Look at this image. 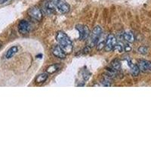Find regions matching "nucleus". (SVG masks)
I'll return each mask as SVG.
<instances>
[{
  "mask_svg": "<svg viewBox=\"0 0 151 151\" xmlns=\"http://www.w3.org/2000/svg\"><path fill=\"white\" fill-rule=\"evenodd\" d=\"M56 40L59 43L60 47L66 55H69L73 52V42L65 33L59 31L56 36Z\"/></svg>",
  "mask_w": 151,
  "mask_h": 151,
  "instance_id": "obj_1",
  "label": "nucleus"
},
{
  "mask_svg": "<svg viewBox=\"0 0 151 151\" xmlns=\"http://www.w3.org/2000/svg\"><path fill=\"white\" fill-rule=\"evenodd\" d=\"M102 33H103V30H102V28L101 27H95L93 29L91 34L89 35L90 36L87 42L88 47L92 48V47H94L96 44H98V40H99L100 37L101 36Z\"/></svg>",
  "mask_w": 151,
  "mask_h": 151,
  "instance_id": "obj_2",
  "label": "nucleus"
},
{
  "mask_svg": "<svg viewBox=\"0 0 151 151\" xmlns=\"http://www.w3.org/2000/svg\"><path fill=\"white\" fill-rule=\"evenodd\" d=\"M28 14L31 18L37 21H41L42 20L43 14L41 9L37 6H33L28 10Z\"/></svg>",
  "mask_w": 151,
  "mask_h": 151,
  "instance_id": "obj_3",
  "label": "nucleus"
},
{
  "mask_svg": "<svg viewBox=\"0 0 151 151\" xmlns=\"http://www.w3.org/2000/svg\"><path fill=\"white\" fill-rule=\"evenodd\" d=\"M52 2L55 4L57 9H58L60 12H61L62 13L66 14V13H68L70 12V5L64 0H52Z\"/></svg>",
  "mask_w": 151,
  "mask_h": 151,
  "instance_id": "obj_4",
  "label": "nucleus"
},
{
  "mask_svg": "<svg viewBox=\"0 0 151 151\" xmlns=\"http://www.w3.org/2000/svg\"><path fill=\"white\" fill-rule=\"evenodd\" d=\"M116 44V39L113 34H109L106 39L104 48L106 52H110L113 50Z\"/></svg>",
  "mask_w": 151,
  "mask_h": 151,
  "instance_id": "obj_5",
  "label": "nucleus"
},
{
  "mask_svg": "<svg viewBox=\"0 0 151 151\" xmlns=\"http://www.w3.org/2000/svg\"><path fill=\"white\" fill-rule=\"evenodd\" d=\"M76 29L79 31V40H88V38L89 36L90 33L89 29L86 26H83V25H77L76 26Z\"/></svg>",
  "mask_w": 151,
  "mask_h": 151,
  "instance_id": "obj_6",
  "label": "nucleus"
},
{
  "mask_svg": "<svg viewBox=\"0 0 151 151\" xmlns=\"http://www.w3.org/2000/svg\"><path fill=\"white\" fill-rule=\"evenodd\" d=\"M31 26L28 21H21L18 24V30L21 34H27L30 31Z\"/></svg>",
  "mask_w": 151,
  "mask_h": 151,
  "instance_id": "obj_7",
  "label": "nucleus"
},
{
  "mask_svg": "<svg viewBox=\"0 0 151 151\" xmlns=\"http://www.w3.org/2000/svg\"><path fill=\"white\" fill-rule=\"evenodd\" d=\"M52 54L55 57L58 58H64L66 56V54L63 52V50L60 47V45H56L52 48Z\"/></svg>",
  "mask_w": 151,
  "mask_h": 151,
  "instance_id": "obj_8",
  "label": "nucleus"
},
{
  "mask_svg": "<svg viewBox=\"0 0 151 151\" xmlns=\"http://www.w3.org/2000/svg\"><path fill=\"white\" fill-rule=\"evenodd\" d=\"M137 67H139L140 70L143 71V72H145V71H147V70H149L150 63L147 61V60H139Z\"/></svg>",
  "mask_w": 151,
  "mask_h": 151,
  "instance_id": "obj_9",
  "label": "nucleus"
},
{
  "mask_svg": "<svg viewBox=\"0 0 151 151\" xmlns=\"http://www.w3.org/2000/svg\"><path fill=\"white\" fill-rule=\"evenodd\" d=\"M48 77V73H43L40 74L37 76V77L36 78V83L37 84H41V83H45L46 79Z\"/></svg>",
  "mask_w": 151,
  "mask_h": 151,
  "instance_id": "obj_10",
  "label": "nucleus"
},
{
  "mask_svg": "<svg viewBox=\"0 0 151 151\" xmlns=\"http://www.w3.org/2000/svg\"><path fill=\"white\" fill-rule=\"evenodd\" d=\"M128 63H129V66L131 68V73H132V75L134 76H137L140 73L139 67H137V65H134V64H132L130 60H129Z\"/></svg>",
  "mask_w": 151,
  "mask_h": 151,
  "instance_id": "obj_11",
  "label": "nucleus"
},
{
  "mask_svg": "<svg viewBox=\"0 0 151 151\" xmlns=\"http://www.w3.org/2000/svg\"><path fill=\"white\" fill-rule=\"evenodd\" d=\"M17 51H18V48H17V46H13L12 48H10L7 51L6 54H5V58L9 59L11 58H12V57L17 53Z\"/></svg>",
  "mask_w": 151,
  "mask_h": 151,
  "instance_id": "obj_12",
  "label": "nucleus"
},
{
  "mask_svg": "<svg viewBox=\"0 0 151 151\" xmlns=\"http://www.w3.org/2000/svg\"><path fill=\"white\" fill-rule=\"evenodd\" d=\"M124 40L129 43H132L134 41V34L132 33V32H125L123 33V36H122Z\"/></svg>",
  "mask_w": 151,
  "mask_h": 151,
  "instance_id": "obj_13",
  "label": "nucleus"
},
{
  "mask_svg": "<svg viewBox=\"0 0 151 151\" xmlns=\"http://www.w3.org/2000/svg\"><path fill=\"white\" fill-rule=\"evenodd\" d=\"M55 11V5L53 2H49L45 4V12L48 14H52Z\"/></svg>",
  "mask_w": 151,
  "mask_h": 151,
  "instance_id": "obj_14",
  "label": "nucleus"
},
{
  "mask_svg": "<svg viewBox=\"0 0 151 151\" xmlns=\"http://www.w3.org/2000/svg\"><path fill=\"white\" fill-rule=\"evenodd\" d=\"M59 67L58 64H53V65H51L47 68L46 72L48 73H54L56 72L58 70Z\"/></svg>",
  "mask_w": 151,
  "mask_h": 151,
  "instance_id": "obj_15",
  "label": "nucleus"
},
{
  "mask_svg": "<svg viewBox=\"0 0 151 151\" xmlns=\"http://www.w3.org/2000/svg\"><path fill=\"white\" fill-rule=\"evenodd\" d=\"M113 50H115L116 52H117L122 53V52H124V45L120 42L116 43L115 45V47H114V48H113Z\"/></svg>",
  "mask_w": 151,
  "mask_h": 151,
  "instance_id": "obj_16",
  "label": "nucleus"
},
{
  "mask_svg": "<svg viewBox=\"0 0 151 151\" xmlns=\"http://www.w3.org/2000/svg\"><path fill=\"white\" fill-rule=\"evenodd\" d=\"M112 67L113 69H115L116 70H119L121 69V64L119 60H114L112 62Z\"/></svg>",
  "mask_w": 151,
  "mask_h": 151,
  "instance_id": "obj_17",
  "label": "nucleus"
},
{
  "mask_svg": "<svg viewBox=\"0 0 151 151\" xmlns=\"http://www.w3.org/2000/svg\"><path fill=\"white\" fill-rule=\"evenodd\" d=\"M148 48L145 46H141L139 48H138V52L141 55H146L147 53Z\"/></svg>",
  "mask_w": 151,
  "mask_h": 151,
  "instance_id": "obj_18",
  "label": "nucleus"
},
{
  "mask_svg": "<svg viewBox=\"0 0 151 151\" xmlns=\"http://www.w3.org/2000/svg\"><path fill=\"white\" fill-rule=\"evenodd\" d=\"M90 75H91V74L89 73V72H88V71H87V70L83 71V79H85V80H88V79H89Z\"/></svg>",
  "mask_w": 151,
  "mask_h": 151,
  "instance_id": "obj_19",
  "label": "nucleus"
},
{
  "mask_svg": "<svg viewBox=\"0 0 151 151\" xmlns=\"http://www.w3.org/2000/svg\"><path fill=\"white\" fill-rule=\"evenodd\" d=\"M124 50H125V52H130L131 50H132V47H131L129 44H127V45H124Z\"/></svg>",
  "mask_w": 151,
  "mask_h": 151,
  "instance_id": "obj_20",
  "label": "nucleus"
},
{
  "mask_svg": "<svg viewBox=\"0 0 151 151\" xmlns=\"http://www.w3.org/2000/svg\"><path fill=\"white\" fill-rule=\"evenodd\" d=\"M7 1L8 0H1V1H0V3L3 4V3H5V2H7Z\"/></svg>",
  "mask_w": 151,
  "mask_h": 151,
  "instance_id": "obj_21",
  "label": "nucleus"
},
{
  "mask_svg": "<svg viewBox=\"0 0 151 151\" xmlns=\"http://www.w3.org/2000/svg\"><path fill=\"white\" fill-rule=\"evenodd\" d=\"M149 70H151V63H150V67H149Z\"/></svg>",
  "mask_w": 151,
  "mask_h": 151,
  "instance_id": "obj_22",
  "label": "nucleus"
},
{
  "mask_svg": "<svg viewBox=\"0 0 151 151\" xmlns=\"http://www.w3.org/2000/svg\"><path fill=\"white\" fill-rule=\"evenodd\" d=\"M0 48H1V42H0Z\"/></svg>",
  "mask_w": 151,
  "mask_h": 151,
  "instance_id": "obj_23",
  "label": "nucleus"
}]
</instances>
